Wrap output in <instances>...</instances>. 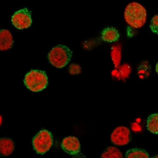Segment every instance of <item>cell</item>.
I'll return each mask as SVG.
<instances>
[{
  "mask_svg": "<svg viewBox=\"0 0 158 158\" xmlns=\"http://www.w3.org/2000/svg\"><path fill=\"white\" fill-rule=\"evenodd\" d=\"M15 144L11 139L8 138H0V155L8 156L13 152Z\"/></svg>",
  "mask_w": 158,
  "mask_h": 158,
  "instance_id": "9",
  "label": "cell"
},
{
  "mask_svg": "<svg viewBox=\"0 0 158 158\" xmlns=\"http://www.w3.org/2000/svg\"><path fill=\"white\" fill-rule=\"evenodd\" d=\"M125 158H150L146 150L139 148H133L127 151Z\"/></svg>",
  "mask_w": 158,
  "mask_h": 158,
  "instance_id": "11",
  "label": "cell"
},
{
  "mask_svg": "<svg viewBox=\"0 0 158 158\" xmlns=\"http://www.w3.org/2000/svg\"><path fill=\"white\" fill-rule=\"evenodd\" d=\"M61 146L64 152L71 155L78 154L81 150V145L78 139L72 136L63 139Z\"/></svg>",
  "mask_w": 158,
  "mask_h": 158,
  "instance_id": "7",
  "label": "cell"
},
{
  "mask_svg": "<svg viewBox=\"0 0 158 158\" xmlns=\"http://www.w3.org/2000/svg\"><path fill=\"white\" fill-rule=\"evenodd\" d=\"M72 56L73 52L69 47L60 44L52 49L48 53V59L53 66L62 68L70 62Z\"/></svg>",
  "mask_w": 158,
  "mask_h": 158,
  "instance_id": "2",
  "label": "cell"
},
{
  "mask_svg": "<svg viewBox=\"0 0 158 158\" xmlns=\"http://www.w3.org/2000/svg\"><path fill=\"white\" fill-rule=\"evenodd\" d=\"M24 85L33 92H39L46 88L48 79L46 73L43 71L32 70L25 75Z\"/></svg>",
  "mask_w": 158,
  "mask_h": 158,
  "instance_id": "3",
  "label": "cell"
},
{
  "mask_svg": "<svg viewBox=\"0 0 158 158\" xmlns=\"http://www.w3.org/2000/svg\"><path fill=\"white\" fill-rule=\"evenodd\" d=\"M69 71L71 75H78L81 73V68L78 64H72L69 67Z\"/></svg>",
  "mask_w": 158,
  "mask_h": 158,
  "instance_id": "17",
  "label": "cell"
},
{
  "mask_svg": "<svg viewBox=\"0 0 158 158\" xmlns=\"http://www.w3.org/2000/svg\"><path fill=\"white\" fill-rule=\"evenodd\" d=\"M83 158L82 157H77V158Z\"/></svg>",
  "mask_w": 158,
  "mask_h": 158,
  "instance_id": "21",
  "label": "cell"
},
{
  "mask_svg": "<svg viewBox=\"0 0 158 158\" xmlns=\"http://www.w3.org/2000/svg\"><path fill=\"white\" fill-rule=\"evenodd\" d=\"M2 116L0 115V126H1L2 124Z\"/></svg>",
  "mask_w": 158,
  "mask_h": 158,
  "instance_id": "18",
  "label": "cell"
},
{
  "mask_svg": "<svg viewBox=\"0 0 158 158\" xmlns=\"http://www.w3.org/2000/svg\"><path fill=\"white\" fill-rule=\"evenodd\" d=\"M147 127L150 132L155 134L158 133V114H154L149 116L147 119Z\"/></svg>",
  "mask_w": 158,
  "mask_h": 158,
  "instance_id": "12",
  "label": "cell"
},
{
  "mask_svg": "<svg viewBox=\"0 0 158 158\" xmlns=\"http://www.w3.org/2000/svg\"><path fill=\"white\" fill-rule=\"evenodd\" d=\"M101 158H124L122 153L118 148L109 147L104 151Z\"/></svg>",
  "mask_w": 158,
  "mask_h": 158,
  "instance_id": "13",
  "label": "cell"
},
{
  "mask_svg": "<svg viewBox=\"0 0 158 158\" xmlns=\"http://www.w3.org/2000/svg\"><path fill=\"white\" fill-rule=\"evenodd\" d=\"M151 158H158V155H155L153 157H152Z\"/></svg>",
  "mask_w": 158,
  "mask_h": 158,
  "instance_id": "20",
  "label": "cell"
},
{
  "mask_svg": "<svg viewBox=\"0 0 158 158\" xmlns=\"http://www.w3.org/2000/svg\"><path fill=\"white\" fill-rule=\"evenodd\" d=\"M14 40L12 35L7 29L0 30V51L7 50L12 47Z\"/></svg>",
  "mask_w": 158,
  "mask_h": 158,
  "instance_id": "8",
  "label": "cell"
},
{
  "mask_svg": "<svg viewBox=\"0 0 158 158\" xmlns=\"http://www.w3.org/2000/svg\"><path fill=\"white\" fill-rule=\"evenodd\" d=\"M124 17L130 26L135 28H139L146 23L147 11L144 6L139 3L131 2L125 9Z\"/></svg>",
  "mask_w": 158,
  "mask_h": 158,
  "instance_id": "1",
  "label": "cell"
},
{
  "mask_svg": "<svg viewBox=\"0 0 158 158\" xmlns=\"http://www.w3.org/2000/svg\"><path fill=\"white\" fill-rule=\"evenodd\" d=\"M158 63H157V64H156V72L158 73Z\"/></svg>",
  "mask_w": 158,
  "mask_h": 158,
  "instance_id": "19",
  "label": "cell"
},
{
  "mask_svg": "<svg viewBox=\"0 0 158 158\" xmlns=\"http://www.w3.org/2000/svg\"><path fill=\"white\" fill-rule=\"evenodd\" d=\"M111 56L115 67H118L121 60V47L120 46H115L112 48Z\"/></svg>",
  "mask_w": 158,
  "mask_h": 158,
  "instance_id": "14",
  "label": "cell"
},
{
  "mask_svg": "<svg viewBox=\"0 0 158 158\" xmlns=\"http://www.w3.org/2000/svg\"><path fill=\"white\" fill-rule=\"evenodd\" d=\"M131 67L128 64H124L120 69L121 76L123 78L127 77L131 73Z\"/></svg>",
  "mask_w": 158,
  "mask_h": 158,
  "instance_id": "16",
  "label": "cell"
},
{
  "mask_svg": "<svg viewBox=\"0 0 158 158\" xmlns=\"http://www.w3.org/2000/svg\"><path fill=\"white\" fill-rule=\"evenodd\" d=\"M110 139L115 146H126L130 143L131 139V131L126 127H118L112 132Z\"/></svg>",
  "mask_w": 158,
  "mask_h": 158,
  "instance_id": "6",
  "label": "cell"
},
{
  "mask_svg": "<svg viewBox=\"0 0 158 158\" xmlns=\"http://www.w3.org/2000/svg\"><path fill=\"white\" fill-rule=\"evenodd\" d=\"M53 143V135L46 130L40 131L32 140L34 149L39 154L46 153L50 149Z\"/></svg>",
  "mask_w": 158,
  "mask_h": 158,
  "instance_id": "4",
  "label": "cell"
},
{
  "mask_svg": "<svg viewBox=\"0 0 158 158\" xmlns=\"http://www.w3.org/2000/svg\"><path fill=\"white\" fill-rule=\"evenodd\" d=\"M101 39L107 43H114L119 40L120 34L114 27H109L104 29L101 33Z\"/></svg>",
  "mask_w": 158,
  "mask_h": 158,
  "instance_id": "10",
  "label": "cell"
},
{
  "mask_svg": "<svg viewBox=\"0 0 158 158\" xmlns=\"http://www.w3.org/2000/svg\"><path fill=\"white\" fill-rule=\"evenodd\" d=\"M11 22L13 25L18 29L28 28L32 24L31 13L27 8L20 9L12 16Z\"/></svg>",
  "mask_w": 158,
  "mask_h": 158,
  "instance_id": "5",
  "label": "cell"
},
{
  "mask_svg": "<svg viewBox=\"0 0 158 158\" xmlns=\"http://www.w3.org/2000/svg\"><path fill=\"white\" fill-rule=\"evenodd\" d=\"M158 15L154 16L151 20L150 24V28L151 31H152L154 33L156 34H158Z\"/></svg>",
  "mask_w": 158,
  "mask_h": 158,
  "instance_id": "15",
  "label": "cell"
}]
</instances>
